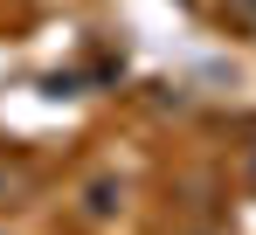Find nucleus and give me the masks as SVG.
<instances>
[{
  "label": "nucleus",
  "instance_id": "obj_1",
  "mask_svg": "<svg viewBox=\"0 0 256 235\" xmlns=\"http://www.w3.org/2000/svg\"><path fill=\"white\" fill-rule=\"evenodd\" d=\"M236 7H250V0H236Z\"/></svg>",
  "mask_w": 256,
  "mask_h": 235
}]
</instances>
